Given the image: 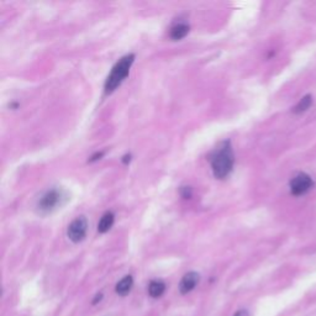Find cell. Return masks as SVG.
<instances>
[{
    "label": "cell",
    "instance_id": "1",
    "mask_svg": "<svg viewBox=\"0 0 316 316\" xmlns=\"http://www.w3.org/2000/svg\"><path fill=\"white\" fill-rule=\"evenodd\" d=\"M234 163L235 156L230 141H224L220 143L210 156V164L216 179L227 178L232 172Z\"/></svg>",
    "mask_w": 316,
    "mask_h": 316
},
{
    "label": "cell",
    "instance_id": "2",
    "mask_svg": "<svg viewBox=\"0 0 316 316\" xmlns=\"http://www.w3.org/2000/svg\"><path fill=\"white\" fill-rule=\"evenodd\" d=\"M133 61H135V54L130 53L121 57V58L115 63V66L111 68V72H110V74L107 76L106 80H105V94H111V93L125 80V78L129 76V73H130V68L131 66H132Z\"/></svg>",
    "mask_w": 316,
    "mask_h": 316
},
{
    "label": "cell",
    "instance_id": "3",
    "mask_svg": "<svg viewBox=\"0 0 316 316\" xmlns=\"http://www.w3.org/2000/svg\"><path fill=\"white\" fill-rule=\"evenodd\" d=\"M68 194L62 188L49 189L37 202V211L42 215L53 212L68 200Z\"/></svg>",
    "mask_w": 316,
    "mask_h": 316
},
{
    "label": "cell",
    "instance_id": "4",
    "mask_svg": "<svg viewBox=\"0 0 316 316\" xmlns=\"http://www.w3.org/2000/svg\"><path fill=\"white\" fill-rule=\"evenodd\" d=\"M88 221L84 216H78L69 224L67 236L74 243L82 242L87 236Z\"/></svg>",
    "mask_w": 316,
    "mask_h": 316
},
{
    "label": "cell",
    "instance_id": "5",
    "mask_svg": "<svg viewBox=\"0 0 316 316\" xmlns=\"http://www.w3.org/2000/svg\"><path fill=\"white\" fill-rule=\"evenodd\" d=\"M313 185V179H311L308 174L300 173L291 179L290 191L293 195H303L306 191L310 190V188Z\"/></svg>",
    "mask_w": 316,
    "mask_h": 316
},
{
    "label": "cell",
    "instance_id": "6",
    "mask_svg": "<svg viewBox=\"0 0 316 316\" xmlns=\"http://www.w3.org/2000/svg\"><path fill=\"white\" fill-rule=\"evenodd\" d=\"M199 279L200 277L196 272L186 273L183 277V279L181 281V284H179V290H181V293L186 294L193 290L196 287V284L199 283Z\"/></svg>",
    "mask_w": 316,
    "mask_h": 316
},
{
    "label": "cell",
    "instance_id": "7",
    "mask_svg": "<svg viewBox=\"0 0 316 316\" xmlns=\"http://www.w3.org/2000/svg\"><path fill=\"white\" fill-rule=\"evenodd\" d=\"M115 221V215L112 214L111 211L105 212L102 216V219L99 220V224H98V232L99 234H105V232L109 231L112 227Z\"/></svg>",
    "mask_w": 316,
    "mask_h": 316
},
{
    "label": "cell",
    "instance_id": "8",
    "mask_svg": "<svg viewBox=\"0 0 316 316\" xmlns=\"http://www.w3.org/2000/svg\"><path fill=\"white\" fill-rule=\"evenodd\" d=\"M189 30H190V27H189V25H186V24H178V25H174L173 27L171 28V31H169V37H171L173 41H179V40H182V38H184L188 35Z\"/></svg>",
    "mask_w": 316,
    "mask_h": 316
},
{
    "label": "cell",
    "instance_id": "9",
    "mask_svg": "<svg viewBox=\"0 0 316 316\" xmlns=\"http://www.w3.org/2000/svg\"><path fill=\"white\" fill-rule=\"evenodd\" d=\"M133 286V279L131 275H126L116 284V293L119 295H128Z\"/></svg>",
    "mask_w": 316,
    "mask_h": 316
},
{
    "label": "cell",
    "instance_id": "10",
    "mask_svg": "<svg viewBox=\"0 0 316 316\" xmlns=\"http://www.w3.org/2000/svg\"><path fill=\"white\" fill-rule=\"evenodd\" d=\"M166 290V284L162 281H153L150 283V287H148V294H150L152 298H158L161 296L162 294Z\"/></svg>",
    "mask_w": 316,
    "mask_h": 316
},
{
    "label": "cell",
    "instance_id": "11",
    "mask_svg": "<svg viewBox=\"0 0 316 316\" xmlns=\"http://www.w3.org/2000/svg\"><path fill=\"white\" fill-rule=\"evenodd\" d=\"M311 103H313V100H311V97H310V95H306V97H304L303 99H301L300 102L298 103V105H296V106L294 107L293 111L296 112V114H299V112H304L305 110L309 109V106L311 105Z\"/></svg>",
    "mask_w": 316,
    "mask_h": 316
},
{
    "label": "cell",
    "instance_id": "12",
    "mask_svg": "<svg viewBox=\"0 0 316 316\" xmlns=\"http://www.w3.org/2000/svg\"><path fill=\"white\" fill-rule=\"evenodd\" d=\"M181 195L183 196L184 199H190L191 195H193V190H191L190 186H182Z\"/></svg>",
    "mask_w": 316,
    "mask_h": 316
},
{
    "label": "cell",
    "instance_id": "13",
    "mask_svg": "<svg viewBox=\"0 0 316 316\" xmlns=\"http://www.w3.org/2000/svg\"><path fill=\"white\" fill-rule=\"evenodd\" d=\"M103 155H104V152H98V153H95L94 156H92V157H90L89 162H93V161H97V159H100V158L103 157Z\"/></svg>",
    "mask_w": 316,
    "mask_h": 316
},
{
    "label": "cell",
    "instance_id": "14",
    "mask_svg": "<svg viewBox=\"0 0 316 316\" xmlns=\"http://www.w3.org/2000/svg\"><path fill=\"white\" fill-rule=\"evenodd\" d=\"M234 316H248V313L246 310H240V311H237Z\"/></svg>",
    "mask_w": 316,
    "mask_h": 316
},
{
    "label": "cell",
    "instance_id": "15",
    "mask_svg": "<svg viewBox=\"0 0 316 316\" xmlns=\"http://www.w3.org/2000/svg\"><path fill=\"white\" fill-rule=\"evenodd\" d=\"M102 298H103V294H98L97 295V298L94 299V300H93V304H97L98 301H100L102 300Z\"/></svg>",
    "mask_w": 316,
    "mask_h": 316
},
{
    "label": "cell",
    "instance_id": "16",
    "mask_svg": "<svg viewBox=\"0 0 316 316\" xmlns=\"http://www.w3.org/2000/svg\"><path fill=\"white\" fill-rule=\"evenodd\" d=\"M130 158H131V156L130 155H126L125 157H124V159H123V162L124 163H128V162H130Z\"/></svg>",
    "mask_w": 316,
    "mask_h": 316
}]
</instances>
